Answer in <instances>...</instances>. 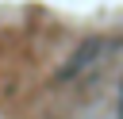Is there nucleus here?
Here are the masks:
<instances>
[{
  "label": "nucleus",
  "mask_w": 123,
  "mask_h": 119,
  "mask_svg": "<svg viewBox=\"0 0 123 119\" xmlns=\"http://www.w3.org/2000/svg\"><path fill=\"white\" fill-rule=\"evenodd\" d=\"M100 50H104V42H100V38H88V42H81V46H77V54H73V58L62 65V73H58V77H62V81L77 77L85 65H92V61H96V54H100Z\"/></svg>",
  "instance_id": "obj_1"
},
{
  "label": "nucleus",
  "mask_w": 123,
  "mask_h": 119,
  "mask_svg": "<svg viewBox=\"0 0 123 119\" xmlns=\"http://www.w3.org/2000/svg\"><path fill=\"white\" fill-rule=\"evenodd\" d=\"M119 119H123V88H119Z\"/></svg>",
  "instance_id": "obj_2"
}]
</instances>
